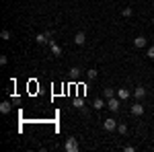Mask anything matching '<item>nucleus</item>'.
Here are the masks:
<instances>
[{
    "instance_id": "15",
    "label": "nucleus",
    "mask_w": 154,
    "mask_h": 152,
    "mask_svg": "<svg viewBox=\"0 0 154 152\" xmlns=\"http://www.w3.org/2000/svg\"><path fill=\"white\" fill-rule=\"evenodd\" d=\"M121 14H123V17H125V19H130L131 14H134V11H131L130 6H128V8H123V11H121Z\"/></svg>"
},
{
    "instance_id": "1",
    "label": "nucleus",
    "mask_w": 154,
    "mask_h": 152,
    "mask_svg": "<svg viewBox=\"0 0 154 152\" xmlns=\"http://www.w3.org/2000/svg\"><path fill=\"white\" fill-rule=\"evenodd\" d=\"M107 107H109L113 113H117L119 107H121V99H119V97H111V99H107Z\"/></svg>"
},
{
    "instance_id": "9",
    "label": "nucleus",
    "mask_w": 154,
    "mask_h": 152,
    "mask_svg": "<svg viewBox=\"0 0 154 152\" xmlns=\"http://www.w3.org/2000/svg\"><path fill=\"white\" fill-rule=\"evenodd\" d=\"M134 45L138 47V49H142V47H146V39H144L142 35H138L136 39H134Z\"/></svg>"
},
{
    "instance_id": "13",
    "label": "nucleus",
    "mask_w": 154,
    "mask_h": 152,
    "mask_svg": "<svg viewBox=\"0 0 154 152\" xmlns=\"http://www.w3.org/2000/svg\"><path fill=\"white\" fill-rule=\"evenodd\" d=\"M97 74H99V72H97L95 68H91V70H86V76H88V80H95V78H97Z\"/></svg>"
},
{
    "instance_id": "11",
    "label": "nucleus",
    "mask_w": 154,
    "mask_h": 152,
    "mask_svg": "<svg viewBox=\"0 0 154 152\" xmlns=\"http://www.w3.org/2000/svg\"><path fill=\"white\" fill-rule=\"evenodd\" d=\"M0 113H11V103L8 101H2L0 103Z\"/></svg>"
},
{
    "instance_id": "17",
    "label": "nucleus",
    "mask_w": 154,
    "mask_h": 152,
    "mask_svg": "<svg viewBox=\"0 0 154 152\" xmlns=\"http://www.w3.org/2000/svg\"><path fill=\"white\" fill-rule=\"evenodd\" d=\"M0 37H2L4 41H6V39H11V31H6V29H4V31L0 33Z\"/></svg>"
},
{
    "instance_id": "16",
    "label": "nucleus",
    "mask_w": 154,
    "mask_h": 152,
    "mask_svg": "<svg viewBox=\"0 0 154 152\" xmlns=\"http://www.w3.org/2000/svg\"><path fill=\"white\" fill-rule=\"evenodd\" d=\"M95 109H103V107H105V103H103V99H95Z\"/></svg>"
},
{
    "instance_id": "6",
    "label": "nucleus",
    "mask_w": 154,
    "mask_h": 152,
    "mask_svg": "<svg viewBox=\"0 0 154 152\" xmlns=\"http://www.w3.org/2000/svg\"><path fill=\"white\" fill-rule=\"evenodd\" d=\"M49 47H51V54H54V56H62V47H60L54 39H49Z\"/></svg>"
},
{
    "instance_id": "5",
    "label": "nucleus",
    "mask_w": 154,
    "mask_h": 152,
    "mask_svg": "<svg viewBox=\"0 0 154 152\" xmlns=\"http://www.w3.org/2000/svg\"><path fill=\"white\" fill-rule=\"evenodd\" d=\"M74 43H76V45H84V43H86V35H84V31H78V33L74 35Z\"/></svg>"
},
{
    "instance_id": "18",
    "label": "nucleus",
    "mask_w": 154,
    "mask_h": 152,
    "mask_svg": "<svg viewBox=\"0 0 154 152\" xmlns=\"http://www.w3.org/2000/svg\"><path fill=\"white\" fill-rule=\"evenodd\" d=\"M146 54H148V58H150V60H154V45L148 47V51H146Z\"/></svg>"
},
{
    "instance_id": "14",
    "label": "nucleus",
    "mask_w": 154,
    "mask_h": 152,
    "mask_svg": "<svg viewBox=\"0 0 154 152\" xmlns=\"http://www.w3.org/2000/svg\"><path fill=\"white\" fill-rule=\"evenodd\" d=\"M117 132H119V134H128V123H119Z\"/></svg>"
},
{
    "instance_id": "20",
    "label": "nucleus",
    "mask_w": 154,
    "mask_h": 152,
    "mask_svg": "<svg viewBox=\"0 0 154 152\" xmlns=\"http://www.w3.org/2000/svg\"><path fill=\"white\" fill-rule=\"evenodd\" d=\"M6 62H8V58H6V56H0V64H2V66H6Z\"/></svg>"
},
{
    "instance_id": "19",
    "label": "nucleus",
    "mask_w": 154,
    "mask_h": 152,
    "mask_svg": "<svg viewBox=\"0 0 154 152\" xmlns=\"http://www.w3.org/2000/svg\"><path fill=\"white\" fill-rule=\"evenodd\" d=\"M70 74H72V76H78V74H80V68H72Z\"/></svg>"
},
{
    "instance_id": "10",
    "label": "nucleus",
    "mask_w": 154,
    "mask_h": 152,
    "mask_svg": "<svg viewBox=\"0 0 154 152\" xmlns=\"http://www.w3.org/2000/svg\"><path fill=\"white\" fill-rule=\"evenodd\" d=\"M134 97H136V99H144V97H146V88H144V86H136Z\"/></svg>"
},
{
    "instance_id": "7",
    "label": "nucleus",
    "mask_w": 154,
    "mask_h": 152,
    "mask_svg": "<svg viewBox=\"0 0 154 152\" xmlns=\"http://www.w3.org/2000/svg\"><path fill=\"white\" fill-rule=\"evenodd\" d=\"M35 41L39 43V45H43V43H49V39H48V35H45V33H37V35H35Z\"/></svg>"
},
{
    "instance_id": "4",
    "label": "nucleus",
    "mask_w": 154,
    "mask_h": 152,
    "mask_svg": "<svg viewBox=\"0 0 154 152\" xmlns=\"http://www.w3.org/2000/svg\"><path fill=\"white\" fill-rule=\"evenodd\" d=\"M131 115H136V117L144 115V105L142 103H134V105H131Z\"/></svg>"
},
{
    "instance_id": "12",
    "label": "nucleus",
    "mask_w": 154,
    "mask_h": 152,
    "mask_svg": "<svg viewBox=\"0 0 154 152\" xmlns=\"http://www.w3.org/2000/svg\"><path fill=\"white\" fill-rule=\"evenodd\" d=\"M115 95H117L115 88H105V91H103V97H105V99H111V97H115Z\"/></svg>"
},
{
    "instance_id": "3",
    "label": "nucleus",
    "mask_w": 154,
    "mask_h": 152,
    "mask_svg": "<svg viewBox=\"0 0 154 152\" xmlns=\"http://www.w3.org/2000/svg\"><path fill=\"white\" fill-rule=\"evenodd\" d=\"M117 121H115V119H113V117H107L105 121H103V128L107 129V132H113V129H117Z\"/></svg>"
},
{
    "instance_id": "8",
    "label": "nucleus",
    "mask_w": 154,
    "mask_h": 152,
    "mask_svg": "<svg viewBox=\"0 0 154 152\" xmlns=\"http://www.w3.org/2000/svg\"><path fill=\"white\" fill-rule=\"evenodd\" d=\"M130 91H128V88H117V97L119 99H121V101H125V99H130Z\"/></svg>"
},
{
    "instance_id": "2",
    "label": "nucleus",
    "mask_w": 154,
    "mask_h": 152,
    "mask_svg": "<svg viewBox=\"0 0 154 152\" xmlns=\"http://www.w3.org/2000/svg\"><path fill=\"white\" fill-rule=\"evenodd\" d=\"M64 150H66V152H76V150H78V140H76V138H68V140H66V146H64Z\"/></svg>"
}]
</instances>
